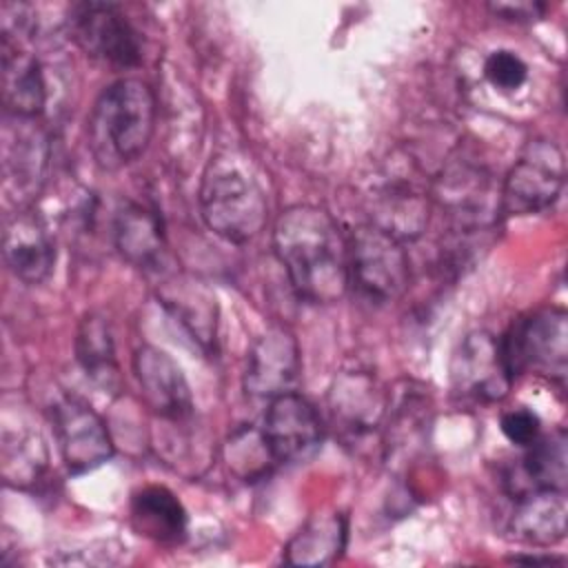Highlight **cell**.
<instances>
[{
    "instance_id": "obj_27",
    "label": "cell",
    "mask_w": 568,
    "mask_h": 568,
    "mask_svg": "<svg viewBox=\"0 0 568 568\" xmlns=\"http://www.w3.org/2000/svg\"><path fill=\"white\" fill-rule=\"evenodd\" d=\"M226 462L229 468L244 481H253L266 475L268 468L277 464L264 439V433L253 426H244L231 435L226 444Z\"/></svg>"
},
{
    "instance_id": "obj_2",
    "label": "cell",
    "mask_w": 568,
    "mask_h": 568,
    "mask_svg": "<svg viewBox=\"0 0 568 568\" xmlns=\"http://www.w3.org/2000/svg\"><path fill=\"white\" fill-rule=\"evenodd\" d=\"M89 149L95 164L115 171L138 160L155 129V95L140 78L109 84L95 100L89 122Z\"/></svg>"
},
{
    "instance_id": "obj_9",
    "label": "cell",
    "mask_w": 568,
    "mask_h": 568,
    "mask_svg": "<svg viewBox=\"0 0 568 568\" xmlns=\"http://www.w3.org/2000/svg\"><path fill=\"white\" fill-rule=\"evenodd\" d=\"M53 433L71 475H84L113 457V442L102 417L75 395L60 397L51 408Z\"/></svg>"
},
{
    "instance_id": "obj_20",
    "label": "cell",
    "mask_w": 568,
    "mask_h": 568,
    "mask_svg": "<svg viewBox=\"0 0 568 568\" xmlns=\"http://www.w3.org/2000/svg\"><path fill=\"white\" fill-rule=\"evenodd\" d=\"M113 237L120 255L144 271H158L166 251L160 215L140 204L126 202L115 211Z\"/></svg>"
},
{
    "instance_id": "obj_12",
    "label": "cell",
    "mask_w": 568,
    "mask_h": 568,
    "mask_svg": "<svg viewBox=\"0 0 568 568\" xmlns=\"http://www.w3.org/2000/svg\"><path fill=\"white\" fill-rule=\"evenodd\" d=\"M262 433L277 464H297L320 448L324 426L317 408L306 397L286 390L271 399Z\"/></svg>"
},
{
    "instance_id": "obj_30",
    "label": "cell",
    "mask_w": 568,
    "mask_h": 568,
    "mask_svg": "<svg viewBox=\"0 0 568 568\" xmlns=\"http://www.w3.org/2000/svg\"><path fill=\"white\" fill-rule=\"evenodd\" d=\"M490 13L506 20V22H537L546 16L548 4L537 0H515V2H490Z\"/></svg>"
},
{
    "instance_id": "obj_18",
    "label": "cell",
    "mask_w": 568,
    "mask_h": 568,
    "mask_svg": "<svg viewBox=\"0 0 568 568\" xmlns=\"http://www.w3.org/2000/svg\"><path fill=\"white\" fill-rule=\"evenodd\" d=\"M158 295L169 315L193 342L200 344V348L211 351L215 346L217 304L215 295L204 284L184 275H175L160 286Z\"/></svg>"
},
{
    "instance_id": "obj_8",
    "label": "cell",
    "mask_w": 568,
    "mask_h": 568,
    "mask_svg": "<svg viewBox=\"0 0 568 568\" xmlns=\"http://www.w3.org/2000/svg\"><path fill=\"white\" fill-rule=\"evenodd\" d=\"M67 27L75 44L91 58L118 69L142 62V38L124 9L113 2H75L69 9Z\"/></svg>"
},
{
    "instance_id": "obj_7",
    "label": "cell",
    "mask_w": 568,
    "mask_h": 568,
    "mask_svg": "<svg viewBox=\"0 0 568 568\" xmlns=\"http://www.w3.org/2000/svg\"><path fill=\"white\" fill-rule=\"evenodd\" d=\"M566 178L561 149L546 138L530 140L501 182V213L532 215L550 209Z\"/></svg>"
},
{
    "instance_id": "obj_6",
    "label": "cell",
    "mask_w": 568,
    "mask_h": 568,
    "mask_svg": "<svg viewBox=\"0 0 568 568\" xmlns=\"http://www.w3.org/2000/svg\"><path fill=\"white\" fill-rule=\"evenodd\" d=\"M501 186L493 175L470 162L453 160L433 186V197L442 206L450 231L462 237L493 231L501 213Z\"/></svg>"
},
{
    "instance_id": "obj_4",
    "label": "cell",
    "mask_w": 568,
    "mask_h": 568,
    "mask_svg": "<svg viewBox=\"0 0 568 568\" xmlns=\"http://www.w3.org/2000/svg\"><path fill=\"white\" fill-rule=\"evenodd\" d=\"M510 377L541 375L564 382L568 373V315L559 306H546L515 320L499 339Z\"/></svg>"
},
{
    "instance_id": "obj_24",
    "label": "cell",
    "mask_w": 568,
    "mask_h": 568,
    "mask_svg": "<svg viewBox=\"0 0 568 568\" xmlns=\"http://www.w3.org/2000/svg\"><path fill=\"white\" fill-rule=\"evenodd\" d=\"M346 546V519L342 513L311 517L288 541L284 561L293 566H328Z\"/></svg>"
},
{
    "instance_id": "obj_13",
    "label": "cell",
    "mask_w": 568,
    "mask_h": 568,
    "mask_svg": "<svg viewBox=\"0 0 568 568\" xmlns=\"http://www.w3.org/2000/svg\"><path fill=\"white\" fill-rule=\"evenodd\" d=\"M371 197L368 224L393 235L399 242L417 240L430 217V193L413 175L384 178Z\"/></svg>"
},
{
    "instance_id": "obj_17",
    "label": "cell",
    "mask_w": 568,
    "mask_h": 568,
    "mask_svg": "<svg viewBox=\"0 0 568 568\" xmlns=\"http://www.w3.org/2000/svg\"><path fill=\"white\" fill-rule=\"evenodd\" d=\"M2 102L7 115L38 118L47 104L40 62L18 40L2 33Z\"/></svg>"
},
{
    "instance_id": "obj_31",
    "label": "cell",
    "mask_w": 568,
    "mask_h": 568,
    "mask_svg": "<svg viewBox=\"0 0 568 568\" xmlns=\"http://www.w3.org/2000/svg\"><path fill=\"white\" fill-rule=\"evenodd\" d=\"M510 561H517V564H544V566H550V564H564L561 557H552V555H515Z\"/></svg>"
},
{
    "instance_id": "obj_28",
    "label": "cell",
    "mask_w": 568,
    "mask_h": 568,
    "mask_svg": "<svg viewBox=\"0 0 568 568\" xmlns=\"http://www.w3.org/2000/svg\"><path fill=\"white\" fill-rule=\"evenodd\" d=\"M484 75L497 91L513 93L526 84L528 67L515 51L499 49L486 58Z\"/></svg>"
},
{
    "instance_id": "obj_15",
    "label": "cell",
    "mask_w": 568,
    "mask_h": 568,
    "mask_svg": "<svg viewBox=\"0 0 568 568\" xmlns=\"http://www.w3.org/2000/svg\"><path fill=\"white\" fill-rule=\"evenodd\" d=\"M300 371V348L293 333L271 326L251 346L244 371V390L255 399H273L291 388Z\"/></svg>"
},
{
    "instance_id": "obj_11",
    "label": "cell",
    "mask_w": 568,
    "mask_h": 568,
    "mask_svg": "<svg viewBox=\"0 0 568 568\" xmlns=\"http://www.w3.org/2000/svg\"><path fill=\"white\" fill-rule=\"evenodd\" d=\"M49 155V138L36 124V118L7 115L2 131V189L20 209L42 189Z\"/></svg>"
},
{
    "instance_id": "obj_10",
    "label": "cell",
    "mask_w": 568,
    "mask_h": 568,
    "mask_svg": "<svg viewBox=\"0 0 568 568\" xmlns=\"http://www.w3.org/2000/svg\"><path fill=\"white\" fill-rule=\"evenodd\" d=\"M513 377L501 357L499 339L488 331L468 333L450 359L455 397L473 404H493L508 395Z\"/></svg>"
},
{
    "instance_id": "obj_21",
    "label": "cell",
    "mask_w": 568,
    "mask_h": 568,
    "mask_svg": "<svg viewBox=\"0 0 568 568\" xmlns=\"http://www.w3.org/2000/svg\"><path fill=\"white\" fill-rule=\"evenodd\" d=\"M566 433L561 428L550 435H539L530 446H526L524 457L519 459V468L508 475V479L524 477L515 484L510 495L521 497L530 490H566L568 479V450H566Z\"/></svg>"
},
{
    "instance_id": "obj_26",
    "label": "cell",
    "mask_w": 568,
    "mask_h": 568,
    "mask_svg": "<svg viewBox=\"0 0 568 568\" xmlns=\"http://www.w3.org/2000/svg\"><path fill=\"white\" fill-rule=\"evenodd\" d=\"M47 448L38 433L18 430L11 435L4 430L2 444V477L16 488L36 484L47 468Z\"/></svg>"
},
{
    "instance_id": "obj_1",
    "label": "cell",
    "mask_w": 568,
    "mask_h": 568,
    "mask_svg": "<svg viewBox=\"0 0 568 568\" xmlns=\"http://www.w3.org/2000/svg\"><path fill=\"white\" fill-rule=\"evenodd\" d=\"M273 248L302 300L333 304L348 291V240L326 209L288 206L275 222Z\"/></svg>"
},
{
    "instance_id": "obj_25",
    "label": "cell",
    "mask_w": 568,
    "mask_h": 568,
    "mask_svg": "<svg viewBox=\"0 0 568 568\" xmlns=\"http://www.w3.org/2000/svg\"><path fill=\"white\" fill-rule=\"evenodd\" d=\"M75 355L87 375L102 388H115L120 371L109 322L98 313H87L80 320L75 335Z\"/></svg>"
},
{
    "instance_id": "obj_5",
    "label": "cell",
    "mask_w": 568,
    "mask_h": 568,
    "mask_svg": "<svg viewBox=\"0 0 568 568\" xmlns=\"http://www.w3.org/2000/svg\"><path fill=\"white\" fill-rule=\"evenodd\" d=\"M410 262L404 242L373 224L357 226L348 240V288L371 304L384 306L404 295Z\"/></svg>"
},
{
    "instance_id": "obj_16",
    "label": "cell",
    "mask_w": 568,
    "mask_h": 568,
    "mask_svg": "<svg viewBox=\"0 0 568 568\" xmlns=\"http://www.w3.org/2000/svg\"><path fill=\"white\" fill-rule=\"evenodd\" d=\"M2 255L9 271L24 284H40L51 275L55 264V244L38 213L24 206L7 220Z\"/></svg>"
},
{
    "instance_id": "obj_3",
    "label": "cell",
    "mask_w": 568,
    "mask_h": 568,
    "mask_svg": "<svg viewBox=\"0 0 568 568\" xmlns=\"http://www.w3.org/2000/svg\"><path fill=\"white\" fill-rule=\"evenodd\" d=\"M204 224L231 244L257 237L268 220V202L257 178L233 155L211 160L200 184Z\"/></svg>"
},
{
    "instance_id": "obj_14",
    "label": "cell",
    "mask_w": 568,
    "mask_h": 568,
    "mask_svg": "<svg viewBox=\"0 0 568 568\" xmlns=\"http://www.w3.org/2000/svg\"><path fill=\"white\" fill-rule=\"evenodd\" d=\"M133 375L140 397L151 413L173 422L191 415L193 397L189 382L169 353L151 344L140 346L133 355Z\"/></svg>"
},
{
    "instance_id": "obj_22",
    "label": "cell",
    "mask_w": 568,
    "mask_h": 568,
    "mask_svg": "<svg viewBox=\"0 0 568 568\" xmlns=\"http://www.w3.org/2000/svg\"><path fill=\"white\" fill-rule=\"evenodd\" d=\"M331 415L335 424L351 435L373 430L384 415V402L375 379L366 373L339 375L331 390Z\"/></svg>"
},
{
    "instance_id": "obj_23",
    "label": "cell",
    "mask_w": 568,
    "mask_h": 568,
    "mask_svg": "<svg viewBox=\"0 0 568 568\" xmlns=\"http://www.w3.org/2000/svg\"><path fill=\"white\" fill-rule=\"evenodd\" d=\"M131 524L138 535L160 544H178L186 535V510L164 486H144L131 499Z\"/></svg>"
},
{
    "instance_id": "obj_29",
    "label": "cell",
    "mask_w": 568,
    "mask_h": 568,
    "mask_svg": "<svg viewBox=\"0 0 568 568\" xmlns=\"http://www.w3.org/2000/svg\"><path fill=\"white\" fill-rule=\"evenodd\" d=\"M501 433L504 437L515 446H530L541 435V422L539 417L528 408H513L501 415Z\"/></svg>"
},
{
    "instance_id": "obj_19",
    "label": "cell",
    "mask_w": 568,
    "mask_h": 568,
    "mask_svg": "<svg viewBox=\"0 0 568 568\" xmlns=\"http://www.w3.org/2000/svg\"><path fill=\"white\" fill-rule=\"evenodd\" d=\"M515 499L510 532L517 541L537 548H550L566 537V490H530Z\"/></svg>"
}]
</instances>
